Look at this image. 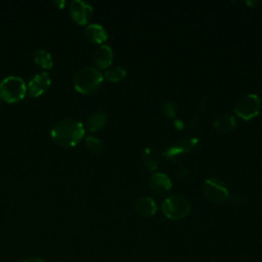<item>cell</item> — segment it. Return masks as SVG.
<instances>
[{
  "label": "cell",
  "instance_id": "cell-1",
  "mask_svg": "<svg viewBox=\"0 0 262 262\" xmlns=\"http://www.w3.org/2000/svg\"><path fill=\"white\" fill-rule=\"evenodd\" d=\"M85 130L83 124L72 118L58 121L51 129L50 135L53 141L63 147L76 145L84 136Z\"/></svg>",
  "mask_w": 262,
  "mask_h": 262
},
{
  "label": "cell",
  "instance_id": "cell-2",
  "mask_svg": "<svg viewBox=\"0 0 262 262\" xmlns=\"http://www.w3.org/2000/svg\"><path fill=\"white\" fill-rule=\"evenodd\" d=\"M102 80L103 77L97 69L93 67H85L75 74L73 83L77 91L84 94H90L99 88Z\"/></svg>",
  "mask_w": 262,
  "mask_h": 262
},
{
  "label": "cell",
  "instance_id": "cell-3",
  "mask_svg": "<svg viewBox=\"0 0 262 262\" xmlns=\"http://www.w3.org/2000/svg\"><path fill=\"white\" fill-rule=\"evenodd\" d=\"M26 92V84L19 77L8 76L0 83V98L6 102H16L23 99Z\"/></svg>",
  "mask_w": 262,
  "mask_h": 262
},
{
  "label": "cell",
  "instance_id": "cell-4",
  "mask_svg": "<svg viewBox=\"0 0 262 262\" xmlns=\"http://www.w3.org/2000/svg\"><path fill=\"white\" fill-rule=\"evenodd\" d=\"M162 212L171 220H181L189 214L190 205L183 196L174 194L163 202Z\"/></svg>",
  "mask_w": 262,
  "mask_h": 262
},
{
  "label": "cell",
  "instance_id": "cell-5",
  "mask_svg": "<svg viewBox=\"0 0 262 262\" xmlns=\"http://www.w3.org/2000/svg\"><path fill=\"white\" fill-rule=\"evenodd\" d=\"M260 107L261 101L259 96L256 94H248L238 99V101L235 103L234 113L242 119L248 121L259 114Z\"/></svg>",
  "mask_w": 262,
  "mask_h": 262
},
{
  "label": "cell",
  "instance_id": "cell-6",
  "mask_svg": "<svg viewBox=\"0 0 262 262\" xmlns=\"http://www.w3.org/2000/svg\"><path fill=\"white\" fill-rule=\"evenodd\" d=\"M204 192L209 200L217 204H221L229 199V193L224 183L217 178H209L205 181Z\"/></svg>",
  "mask_w": 262,
  "mask_h": 262
},
{
  "label": "cell",
  "instance_id": "cell-7",
  "mask_svg": "<svg viewBox=\"0 0 262 262\" xmlns=\"http://www.w3.org/2000/svg\"><path fill=\"white\" fill-rule=\"evenodd\" d=\"M92 12H93L92 6L87 4L84 1L74 0L71 2L70 14L78 25H81V26L85 25L91 17Z\"/></svg>",
  "mask_w": 262,
  "mask_h": 262
},
{
  "label": "cell",
  "instance_id": "cell-8",
  "mask_svg": "<svg viewBox=\"0 0 262 262\" xmlns=\"http://www.w3.org/2000/svg\"><path fill=\"white\" fill-rule=\"evenodd\" d=\"M50 77L47 73H38L36 74L28 84V92L31 96L37 97L44 93L47 88L50 86Z\"/></svg>",
  "mask_w": 262,
  "mask_h": 262
},
{
  "label": "cell",
  "instance_id": "cell-9",
  "mask_svg": "<svg viewBox=\"0 0 262 262\" xmlns=\"http://www.w3.org/2000/svg\"><path fill=\"white\" fill-rule=\"evenodd\" d=\"M148 185L151 190L157 193H165L169 191L172 187L170 178L164 173H154L148 180Z\"/></svg>",
  "mask_w": 262,
  "mask_h": 262
},
{
  "label": "cell",
  "instance_id": "cell-10",
  "mask_svg": "<svg viewBox=\"0 0 262 262\" xmlns=\"http://www.w3.org/2000/svg\"><path fill=\"white\" fill-rule=\"evenodd\" d=\"M198 144V139L195 137H189V138H185L181 141H179L176 145L170 146L169 148H167L163 155L166 158H172L175 156H178L180 154L183 152H188L190 150H192Z\"/></svg>",
  "mask_w": 262,
  "mask_h": 262
},
{
  "label": "cell",
  "instance_id": "cell-11",
  "mask_svg": "<svg viewBox=\"0 0 262 262\" xmlns=\"http://www.w3.org/2000/svg\"><path fill=\"white\" fill-rule=\"evenodd\" d=\"M93 59L99 68H101V69L107 68L113 62L112 48L105 44L98 46L93 53Z\"/></svg>",
  "mask_w": 262,
  "mask_h": 262
},
{
  "label": "cell",
  "instance_id": "cell-12",
  "mask_svg": "<svg viewBox=\"0 0 262 262\" xmlns=\"http://www.w3.org/2000/svg\"><path fill=\"white\" fill-rule=\"evenodd\" d=\"M157 205L155 201L149 196H142L137 200L135 203V210L137 213L144 217H150L154 216L157 212Z\"/></svg>",
  "mask_w": 262,
  "mask_h": 262
},
{
  "label": "cell",
  "instance_id": "cell-13",
  "mask_svg": "<svg viewBox=\"0 0 262 262\" xmlns=\"http://www.w3.org/2000/svg\"><path fill=\"white\" fill-rule=\"evenodd\" d=\"M85 36L89 41H91L93 43H97V44L102 43L107 38L105 29L98 24L88 25L85 29Z\"/></svg>",
  "mask_w": 262,
  "mask_h": 262
},
{
  "label": "cell",
  "instance_id": "cell-14",
  "mask_svg": "<svg viewBox=\"0 0 262 262\" xmlns=\"http://www.w3.org/2000/svg\"><path fill=\"white\" fill-rule=\"evenodd\" d=\"M236 125L235 119L231 115H222L219 116L215 122L214 126L215 128L220 132H228L231 131Z\"/></svg>",
  "mask_w": 262,
  "mask_h": 262
},
{
  "label": "cell",
  "instance_id": "cell-15",
  "mask_svg": "<svg viewBox=\"0 0 262 262\" xmlns=\"http://www.w3.org/2000/svg\"><path fill=\"white\" fill-rule=\"evenodd\" d=\"M106 121V114L102 111L95 112L91 114L87 119V127L90 131H97L99 130Z\"/></svg>",
  "mask_w": 262,
  "mask_h": 262
},
{
  "label": "cell",
  "instance_id": "cell-16",
  "mask_svg": "<svg viewBox=\"0 0 262 262\" xmlns=\"http://www.w3.org/2000/svg\"><path fill=\"white\" fill-rule=\"evenodd\" d=\"M142 161L148 170H156L159 166V156L155 148L149 146L145 147L142 152Z\"/></svg>",
  "mask_w": 262,
  "mask_h": 262
},
{
  "label": "cell",
  "instance_id": "cell-17",
  "mask_svg": "<svg viewBox=\"0 0 262 262\" xmlns=\"http://www.w3.org/2000/svg\"><path fill=\"white\" fill-rule=\"evenodd\" d=\"M35 62L43 69H51L53 66V60L51 54L45 49H37L34 54Z\"/></svg>",
  "mask_w": 262,
  "mask_h": 262
},
{
  "label": "cell",
  "instance_id": "cell-18",
  "mask_svg": "<svg viewBox=\"0 0 262 262\" xmlns=\"http://www.w3.org/2000/svg\"><path fill=\"white\" fill-rule=\"evenodd\" d=\"M126 75H127V72L123 68H120V67L111 68L104 74L105 78L111 82H119V81L123 80L126 77Z\"/></svg>",
  "mask_w": 262,
  "mask_h": 262
},
{
  "label": "cell",
  "instance_id": "cell-19",
  "mask_svg": "<svg viewBox=\"0 0 262 262\" xmlns=\"http://www.w3.org/2000/svg\"><path fill=\"white\" fill-rule=\"evenodd\" d=\"M85 143H86V146L88 147V149L91 150L92 152L98 154L102 149V142L97 137L87 136L85 139Z\"/></svg>",
  "mask_w": 262,
  "mask_h": 262
},
{
  "label": "cell",
  "instance_id": "cell-20",
  "mask_svg": "<svg viewBox=\"0 0 262 262\" xmlns=\"http://www.w3.org/2000/svg\"><path fill=\"white\" fill-rule=\"evenodd\" d=\"M162 113L167 118H173L176 114V105L171 101H166L162 105Z\"/></svg>",
  "mask_w": 262,
  "mask_h": 262
},
{
  "label": "cell",
  "instance_id": "cell-21",
  "mask_svg": "<svg viewBox=\"0 0 262 262\" xmlns=\"http://www.w3.org/2000/svg\"><path fill=\"white\" fill-rule=\"evenodd\" d=\"M174 126H175L178 130H181V129L184 127V124H183L180 120H175V121H174Z\"/></svg>",
  "mask_w": 262,
  "mask_h": 262
},
{
  "label": "cell",
  "instance_id": "cell-22",
  "mask_svg": "<svg viewBox=\"0 0 262 262\" xmlns=\"http://www.w3.org/2000/svg\"><path fill=\"white\" fill-rule=\"evenodd\" d=\"M24 262H44L41 258H38V257H33V258H29L28 260L24 261Z\"/></svg>",
  "mask_w": 262,
  "mask_h": 262
},
{
  "label": "cell",
  "instance_id": "cell-23",
  "mask_svg": "<svg viewBox=\"0 0 262 262\" xmlns=\"http://www.w3.org/2000/svg\"><path fill=\"white\" fill-rule=\"evenodd\" d=\"M54 3H55L59 8H62V7L66 5V1H64V0H57V1H54Z\"/></svg>",
  "mask_w": 262,
  "mask_h": 262
},
{
  "label": "cell",
  "instance_id": "cell-24",
  "mask_svg": "<svg viewBox=\"0 0 262 262\" xmlns=\"http://www.w3.org/2000/svg\"><path fill=\"white\" fill-rule=\"evenodd\" d=\"M261 203H262V194H261Z\"/></svg>",
  "mask_w": 262,
  "mask_h": 262
}]
</instances>
